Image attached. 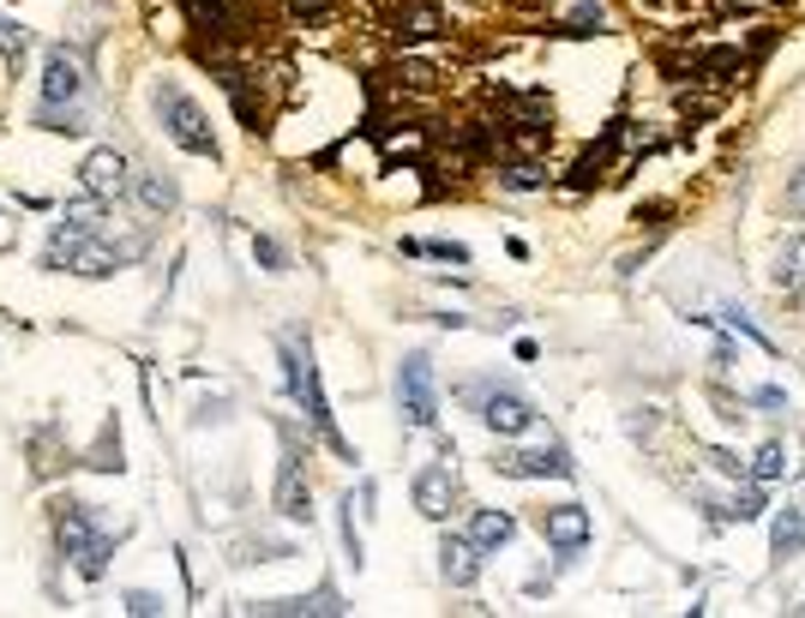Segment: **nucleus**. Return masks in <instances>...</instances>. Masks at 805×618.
<instances>
[{
	"label": "nucleus",
	"instance_id": "obj_1",
	"mask_svg": "<svg viewBox=\"0 0 805 618\" xmlns=\"http://www.w3.org/2000/svg\"><path fill=\"white\" fill-rule=\"evenodd\" d=\"M283 367H289V391H295V403L306 408V420H313V432L325 439L331 450H337L343 462H355L349 439L337 432V420H331V403L325 391H318V367H313V349H301V342H283Z\"/></svg>",
	"mask_w": 805,
	"mask_h": 618
},
{
	"label": "nucleus",
	"instance_id": "obj_2",
	"mask_svg": "<svg viewBox=\"0 0 805 618\" xmlns=\"http://www.w3.org/2000/svg\"><path fill=\"white\" fill-rule=\"evenodd\" d=\"M150 102H157V121H163V133L175 138L181 150H193V157H216V133H211V121H204V109L193 97H187L181 85H157L150 90Z\"/></svg>",
	"mask_w": 805,
	"mask_h": 618
},
{
	"label": "nucleus",
	"instance_id": "obj_3",
	"mask_svg": "<svg viewBox=\"0 0 805 618\" xmlns=\"http://www.w3.org/2000/svg\"><path fill=\"white\" fill-rule=\"evenodd\" d=\"M55 535H60V552H67V559L79 564V576H85V583H97V576L109 571L114 540L97 529V523H91V510H85V505H72V498H67V505H60V517H55Z\"/></svg>",
	"mask_w": 805,
	"mask_h": 618
},
{
	"label": "nucleus",
	"instance_id": "obj_4",
	"mask_svg": "<svg viewBox=\"0 0 805 618\" xmlns=\"http://www.w3.org/2000/svg\"><path fill=\"white\" fill-rule=\"evenodd\" d=\"M398 408H403V420L409 427H421L427 432L433 420H439V391H433V360L427 355H403V367H398Z\"/></svg>",
	"mask_w": 805,
	"mask_h": 618
},
{
	"label": "nucleus",
	"instance_id": "obj_5",
	"mask_svg": "<svg viewBox=\"0 0 805 618\" xmlns=\"http://www.w3.org/2000/svg\"><path fill=\"white\" fill-rule=\"evenodd\" d=\"M463 396L481 408V420H488L500 439H523V432L535 427V403H529V396H517V391H505V384H469Z\"/></svg>",
	"mask_w": 805,
	"mask_h": 618
},
{
	"label": "nucleus",
	"instance_id": "obj_6",
	"mask_svg": "<svg viewBox=\"0 0 805 618\" xmlns=\"http://www.w3.org/2000/svg\"><path fill=\"white\" fill-rule=\"evenodd\" d=\"M43 102L48 109H79L85 102V60L67 48H48L43 55Z\"/></svg>",
	"mask_w": 805,
	"mask_h": 618
},
{
	"label": "nucleus",
	"instance_id": "obj_7",
	"mask_svg": "<svg viewBox=\"0 0 805 618\" xmlns=\"http://www.w3.org/2000/svg\"><path fill=\"white\" fill-rule=\"evenodd\" d=\"M277 510L289 523H313V486L301 474V445L295 432H283V474H277Z\"/></svg>",
	"mask_w": 805,
	"mask_h": 618
},
{
	"label": "nucleus",
	"instance_id": "obj_8",
	"mask_svg": "<svg viewBox=\"0 0 805 618\" xmlns=\"http://www.w3.org/2000/svg\"><path fill=\"white\" fill-rule=\"evenodd\" d=\"M493 469L511 474V481H541V474L571 481V474H578V462L566 457V445H547V450H523V457H493Z\"/></svg>",
	"mask_w": 805,
	"mask_h": 618
},
{
	"label": "nucleus",
	"instance_id": "obj_9",
	"mask_svg": "<svg viewBox=\"0 0 805 618\" xmlns=\"http://www.w3.org/2000/svg\"><path fill=\"white\" fill-rule=\"evenodd\" d=\"M451 498H457V469H451V462H433V469L415 474V510L427 523L451 517Z\"/></svg>",
	"mask_w": 805,
	"mask_h": 618
},
{
	"label": "nucleus",
	"instance_id": "obj_10",
	"mask_svg": "<svg viewBox=\"0 0 805 618\" xmlns=\"http://www.w3.org/2000/svg\"><path fill=\"white\" fill-rule=\"evenodd\" d=\"M541 535H547V547H559L566 559H578V552L590 547V510H583V505L541 510Z\"/></svg>",
	"mask_w": 805,
	"mask_h": 618
},
{
	"label": "nucleus",
	"instance_id": "obj_11",
	"mask_svg": "<svg viewBox=\"0 0 805 618\" xmlns=\"http://www.w3.org/2000/svg\"><path fill=\"white\" fill-rule=\"evenodd\" d=\"M385 24H391V36H398V43H421V36H439L445 31L439 0H391Z\"/></svg>",
	"mask_w": 805,
	"mask_h": 618
},
{
	"label": "nucleus",
	"instance_id": "obj_12",
	"mask_svg": "<svg viewBox=\"0 0 805 618\" xmlns=\"http://www.w3.org/2000/svg\"><path fill=\"white\" fill-rule=\"evenodd\" d=\"M79 180H85V192H97V199H121V192H126V157L102 145V150H91V157H85Z\"/></svg>",
	"mask_w": 805,
	"mask_h": 618
},
{
	"label": "nucleus",
	"instance_id": "obj_13",
	"mask_svg": "<svg viewBox=\"0 0 805 618\" xmlns=\"http://www.w3.org/2000/svg\"><path fill=\"white\" fill-rule=\"evenodd\" d=\"M253 613H265V618H337L343 613V595L337 588H313V595H295V600H259Z\"/></svg>",
	"mask_w": 805,
	"mask_h": 618
},
{
	"label": "nucleus",
	"instance_id": "obj_14",
	"mask_svg": "<svg viewBox=\"0 0 805 618\" xmlns=\"http://www.w3.org/2000/svg\"><path fill=\"white\" fill-rule=\"evenodd\" d=\"M439 571H445V583L451 588H469L481 576V552H476V540H457V535H445L439 540Z\"/></svg>",
	"mask_w": 805,
	"mask_h": 618
},
{
	"label": "nucleus",
	"instance_id": "obj_15",
	"mask_svg": "<svg viewBox=\"0 0 805 618\" xmlns=\"http://www.w3.org/2000/svg\"><path fill=\"white\" fill-rule=\"evenodd\" d=\"M770 282H775V294H800V289H805V235H787V240H782Z\"/></svg>",
	"mask_w": 805,
	"mask_h": 618
},
{
	"label": "nucleus",
	"instance_id": "obj_16",
	"mask_svg": "<svg viewBox=\"0 0 805 618\" xmlns=\"http://www.w3.org/2000/svg\"><path fill=\"white\" fill-rule=\"evenodd\" d=\"M770 552H775L782 564L805 552V510H800V505H787L782 517H775V529H770Z\"/></svg>",
	"mask_w": 805,
	"mask_h": 618
},
{
	"label": "nucleus",
	"instance_id": "obj_17",
	"mask_svg": "<svg viewBox=\"0 0 805 618\" xmlns=\"http://www.w3.org/2000/svg\"><path fill=\"white\" fill-rule=\"evenodd\" d=\"M511 535H517V523H511L505 510H476V517H469V540H476V552H500Z\"/></svg>",
	"mask_w": 805,
	"mask_h": 618
},
{
	"label": "nucleus",
	"instance_id": "obj_18",
	"mask_svg": "<svg viewBox=\"0 0 805 618\" xmlns=\"http://www.w3.org/2000/svg\"><path fill=\"white\" fill-rule=\"evenodd\" d=\"M138 204H145L150 216H163V211L181 204V187H175L169 175H138Z\"/></svg>",
	"mask_w": 805,
	"mask_h": 618
},
{
	"label": "nucleus",
	"instance_id": "obj_19",
	"mask_svg": "<svg viewBox=\"0 0 805 618\" xmlns=\"http://www.w3.org/2000/svg\"><path fill=\"white\" fill-rule=\"evenodd\" d=\"M187 12H193L211 36H241V19L228 12V0H187Z\"/></svg>",
	"mask_w": 805,
	"mask_h": 618
},
{
	"label": "nucleus",
	"instance_id": "obj_20",
	"mask_svg": "<svg viewBox=\"0 0 805 618\" xmlns=\"http://www.w3.org/2000/svg\"><path fill=\"white\" fill-rule=\"evenodd\" d=\"M602 24H607V12L595 7V0H583V7H571V19L559 24V31H566V36H595Z\"/></svg>",
	"mask_w": 805,
	"mask_h": 618
},
{
	"label": "nucleus",
	"instance_id": "obj_21",
	"mask_svg": "<svg viewBox=\"0 0 805 618\" xmlns=\"http://www.w3.org/2000/svg\"><path fill=\"white\" fill-rule=\"evenodd\" d=\"M36 126H48V133H85V114L79 109H36Z\"/></svg>",
	"mask_w": 805,
	"mask_h": 618
},
{
	"label": "nucleus",
	"instance_id": "obj_22",
	"mask_svg": "<svg viewBox=\"0 0 805 618\" xmlns=\"http://www.w3.org/2000/svg\"><path fill=\"white\" fill-rule=\"evenodd\" d=\"M403 252H427V259H445V265H469V247H457V240H403Z\"/></svg>",
	"mask_w": 805,
	"mask_h": 618
},
{
	"label": "nucleus",
	"instance_id": "obj_23",
	"mask_svg": "<svg viewBox=\"0 0 805 618\" xmlns=\"http://www.w3.org/2000/svg\"><path fill=\"white\" fill-rule=\"evenodd\" d=\"M24 48H31V43H24V31H19V24H12V19H0V60H7L12 72H19Z\"/></svg>",
	"mask_w": 805,
	"mask_h": 618
},
{
	"label": "nucleus",
	"instance_id": "obj_24",
	"mask_svg": "<svg viewBox=\"0 0 805 618\" xmlns=\"http://www.w3.org/2000/svg\"><path fill=\"white\" fill-rule=\"evenodd\" d=\"M500 180H505L511 192H529V187H541V180H547V169H541V162H511Z\"/></svg>",
	"mask_w": 805,
	"mask_h": 618
},
{
	"label": "nucleus",
	"instance_id": "obj_25",
	"mask_svg": "<svg viewBox=\"0 0 805 618\" xmlns=\"http://www.w3.org/2000/svg\"><path fill=\"white\" fill-rule=\"evenodd\" d=\"M289 12H295V24H325L331 0H289Z\"/></svg>",
	"mask_w": 805,
	"mask_h": 618
},
{
	"label": "nucleus",
	"instance_id": "obj_26",
	"mask_svg": "<svg viewBox=\"0 0 805 618\" xmlns=\"http://www.w3.org/2000/svg\"><path fill=\"white\" fill-rule=\"evenodd\" d=\"M253 259H259L265 270H283V247H277L271 235H253Z\"/></svg>",
	"mask_w": 805,
	"mask_h": 618
},
{
	"label": "nucleus",
	"instance_id": "obj_27",
	"mask_svg": "<svg viewBox=\"0 0 805 618\" xmlns=\"http://www.w3.org/2000/svg\"><path fill=\"white\" fill-rule=\"evenodd\" d=\"M787 469V457H782V445H763L758 450V481H775V474Z\"/></svg>",
	"mask_w": 805,
	"mask_h": 618
},
{
	"label": "nucleus",
	"instance_id": "obj_28",
	"mask_svg": "<svg viewBox=\"0 0 805 618\" xmlns=\"http://www.w3.org/2000/svg\"><path fill=\"white\" fill-rule=\"evenodd\" d=\"M727 517H739V523L763 517V493H758V486H751V493H739V498H734V510H727Z\"/></svg>",
	"mask_w": 805,
	"mask_h": 618
},
{
	"label": "nucleus",
	"instance_id": "obj_29",
	"mask_svg": "<svg viewBox=\"0 0 805 618\" xmlns=\"http://www.w3.org/2000/svg\"><path fill=\"white\" fill-rule=\"evenodd\" d=\"M126 613H138V618H157V613H163V600H157V595H145V588H133V595H126Z\"/></svg>",
	"mask_w": 805,
	"mask_h": 618
},
{
	"label": "nucleus",
	"instance_id": "obj_30",
	"mask_svg": "<svg viewBox=\"0 0 805 618\" xmlns=\"http://www.w3.org/2000/svg\"><path fill=\"white\" fill-rule=\"evenodd\" d=\"M787 216H805V169L787 180Z\"/></svg>",
	"mask_w": 805,
	"mask_h": 618
},
{
	"label": "nucleus",
	"instance_id": "obj_31",
	"mask_svg": "<svg viewBox=\"0 0 805 618\" xmlns=\"http://www.w3.org/2000/svg\"><path fill=\"white\" fill-rule=\"evenodd\" d=\"M709 469H715V474H734V481L746 474V469H739V457H727V450H709Z\"/></svg>",
	"mask_w": 805,
	"mask_h": 618
},
{
	"label": "nucleus",
	"instance_id": "obj_32",
	"mask_svg": "<svg viewBox=\"0 0 805 618\" xmlns=\"http://www.w3.org/2000/svg\"><path fill=\"white\" fill-rule=\"evenodd\" d=\"M751 403L758 408H787V391H751Z\"/></svg>",
	"mask_w": 805,
	"mask_h": 618
}]
</instances>
